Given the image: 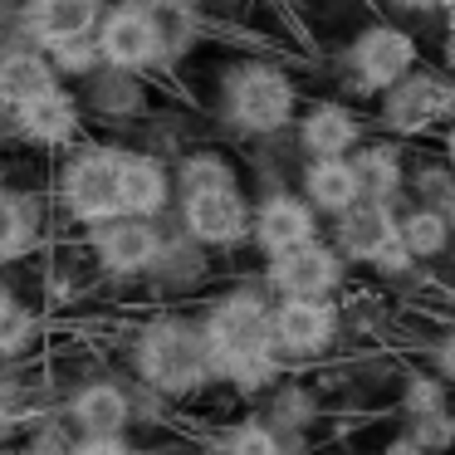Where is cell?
Here are the masks:
<instances>
[{"mask_svg": "<svg viewBox=\"0 0 455 455\" xmlns=\"http://www.w3.org/2000/svg\"><path fill=\"white\" fill-rule=\"evenodd\" d=\"M441 162H445V167L455 172V118H451V123H445V128H441Z\"/></svg>", "mask_w": 455, "mask_h": 455, "instance_id": "obj_35", "label": "cell"}, {"mask_svg": "<svg viewBox=\"0 0 455 455\" xmlns=\"http://www.w3.org/2000/svg\"><path fill=\"white\" fill-rule=\"evenodd\" d=\"M99 60H108L113 69H123V74H138V69H148L152 60H162L157 30H152V15H148L142 0H128V5H118V11L103 15Z\"/></svg>", "mask_w": 455, "mask_h": 455, "instance_id": "obj_11", "label": "cell"}, {"mask_svg": "<svg viewBox=\"0 0 455 455\" xmlns=\"http://www.w3.org/2000/svg\"><path fill=\"white\" fill-rule=\"evenodd\" d=\"M441 15H455V0H441Z\"/></svg>", "mask_w": 455, "mask_h": 455, "instance_id": "obj_38", "label": "cell"}, {"mask_svg": "<svg viewBox=\"0 0 455 455\" xmlns=\"http://www.w3.org/2000/svg\"><path fill=\"white\" fill-rule=\"evenodd\" d=\"M132 421L128 392L113 382H89L79 396H74V426L84 435H118L123 426Z\"/></svg>", "mask_w": 455, "mask_h": 455, "instance_id": "obj_21", "label": "cell"}, {"mask_svg": "<svg viewBox=\"0 0 455 455\" xmlns=\"http://www.w3.org/2000/svg\"><path fill=\"white\" fill-rule=\"evenodd\" d=\"M265 284L279 299H333L347 284V259L318 235L308 245L284 250V255H269Z\"/></svg>", "mask_w": 455, "mask_h": 455, "instance_id": "obj_10", "label": "cell"}, {"mask_svg": "<svg viewBox=\"0 0 455 455\" xmlns=\"http://www.w3.org/2000/svg\"><path fill=\"white\" fill-rule=\"evenodd\" d=\"M441 74L455 79V15H445V35H441Z\"/></svg>", "mask_w": 455, "mask_h": 455, "instance_id": "obj_33", "label": "cell"}, {"mask_svg": "<svg viewBox=\"0 0 455 455\" xmlns=\"http://www.w3.org/2000/svg\"><path fill=\"white\" fill-rule=\"evenodd\" d=\"M152 15V30H157V50L162 54H181L196 35V11L191 0H142Z\"/></svg>", "mask_w": 455, "mask_h": 455, "instance_id": "obj_24", "label": "cell"}, {"mask_svg": "<svg viewBox=\"0 0 455 455\" xmlns=\"http://www.w3.org/2000/svg\"><path fill=\"white\" fill-rule=\"evenodd\" d=\"M172 196V177L162 162L138 157V152H123V216H157Z\"/></svg>", "mask_w": 455, "mask_h": 455, "instance_id": "obj_20", "label": "cell"}, {"mask_svg": "<svg viewBox=\"0 0 455 455\" xmlns=\"http://www.w3.org/2000/svg\"><path fill=\"white\" fill-rule=\"evenodd\" d=\"M15 123H20L25 138L60 148V142H69L74 132H79V108H74V99L54 84V89H44V93H35V99L20 103V108H15Z\"/></svg>", "mask_w": 455, "mask_h": 455, "instance_id": "obj_17", "label": "cell"}, {"mask_svg": "<svg viewBox=\"0 0 455 455\" xmlns=\"http://www.w3.org/2000/svg\"><path fill=\"white\" fill-rule=\"evenodd\" d=\"M426 363H431V372L441 377L445 387H455V318L435 328L431 347H426Z\"/></svg>", "mask_w": 455, "mask_h": 455, "instance_id": "obj_30", "label": "cell"}, {"mask_svg": "<svg viewBox=\"0 0 455 455\" xmlns=\"http://www.w3.org/2000/svg\"><path fill=\"white\" fill-rule=\"evenodd\" d=\"M421 64V44L406 25L396 20H367L347 35V50H343V79L357 99H377L387 93L396 79Z\"/></svg>", "mask_w": 455, "mask_h": 455, "instance_id": "obj_3", "label": "cell"}, {"mask_svg": "<svg viewBox=\"0 0 455 455\" xmlns=\"http://www.w3.org/2000/svg\"><path fill=\"white\" fill-rule=\"evenodd\" d=\"M318 416V402L308 387H284V392L275 396V416H269V426L275 431H304V426H314Z\"/></svg>", "mask_w": 455, "mask_h": 455, "instance_id": "obj_29", "label": "cell"}, {"mask_svg": "<svg viewBox=\"0 0 455 455\" xmlns=\"http://www.w3.org/2000/svg\"><path fill=\"white\" fill-rule=\"evenodd\" d=\"M377 455H426V451H416V445L406 441V435H392L387 445H377Z\"/></svg>", "mask_w": 455, "mask_h": 455, "instance_id": "obj_36", "label": "cell"}, {"mask_svg": "<svg viewBox=\"0 0 455 455\" xmlns=\"http://www.w3.org/2000/svg\"><path fill=\"white\" fill-rule=\"evenodd\" d=\"M5 416H11V411H5V396H0V426H5Z\"/></svg>", "mask_w": 455, "mask_h": 455, "instance_id": "obj_39", "label": "cell"}, {"mask_svg": "<svg viewBox=\"0 0 455 455\" xmlns=\"http://www.w3.org/2000/svg\"><path fill=\"white\" fill-rule=\"evenodd\" d=\"M103 15V0H30V25L44 44L84 40Z\"/></svg>", "mask_w": 455, "mask_h": 455, "instance_id": "obj_19", "label": "cell"}, {"mask_svg": "<svg viewBox=\"0 0 455 455\" xmlns=\"http://www.w3.org/2000/svg\"><path fill=\"white\" fill-rule=\"evenodd\" d=\"M269 333L279 363H314L343 338V308L333 299H279L269 308Z\"/></svg>", "mask_w": 455, "mask_h": 455, "instance_id": "obj_7", "label": "cell"}, {"mask_svg": "<svg viewBox=\"0 0 455 455\" xmlns=\"http://www.w3.org/2000/svg\"><path fill=\"white\" fill-rule=\"evenodd\" d=\"M396 406H402V416L445 411V406H455V387H445L431 367H426V372H406L402 377V392H396Z\"/></svg>", "mask_w": 455, "mask_h": 455, "instance_id": "obj_26", "label": "cell"}, {"mask_svg": "<svg viewBox=\"0 0 455 455\" xmlns=\"http://www.w3.org/2000/svg\"><path fill=\"white\" fill-rule=\"evenodd\" d=\"M54 50V64H60V69H89L93 60H99V44L89 40V35H84V40H64V44H50Z\"/></svg>", "mask_w": 455, "mask_h": 455, "instance_id": "obj_31", "label": "cell"}, {"mask_svg": "<svg viewBox=\"0 0 455 455\" xmlns=\"http://www.w3.org/2000/svg\"><path fill=\"white\" fill-rule=\"evenodd\" d=\"M201 338H206L211 353V377H226L245 392L269 387L284 372V363L275 353V333H269V304L250 289L216 299L206 323H201Z\"/></svg>", "mask_w": 455, "mask_h": 455, "instance_id": "obj_1", "label": "cell"}, {"mask_svg": "<svg viewBox=\"0 0 455 455\" xmlns=\"http://www.w3.org/2000/svg\"><path fill=\"white\" fill-rule=\"evenodd\" d=\"M35 245V206L20 196H0V265L20 259Z\"/></svg>", "mask_w": 455, "mask_h": 455, "instance_id": "obj_25", "label": "cell"}, {"mask_svg": "<svg viewBox=\"0 0 455 455\" xmlns=\"http://www.w3.org/2000/svg\"><path fill=\"white\" fill-rule=\"evenodd\" d=\"M396 235H402V250L416 259V265H435V259H445L455 250V226L445 216H435V211L426 206H396Z\"/></svg>", "mask_w": 455, "mask_h": 455, "instance_id": "obj_18", "label": "cell"}, {"mask_svg": "<svg viewBox=\"0 0 455 455\" xmlns=\"http://www.w3.org/2000/svg\"><path fill=\"white\" fill-rule=\"evenodd\" d=\"M406 201L435 211V216H445L455 226V172L441 157L411 162V172H406Z\"/></svg>", "mask_w": 455, "mask_h": 455, "instance_id": "obj_22", "label": "cell"}, {"mask_svg": "<svg viewBox=\"0 0 455 455\" xmlns=\"http://www.w3.org/2000/svg\"><path fill=\"white\" fill-rule=\"evenodd\" d=\"M93 250H99L108 275H142V269H152L162 259V235L152 220L118 216V220L93 226Z\"/></svg>", "mask_w": 455, "mask_h": 455, "instance_id": "obj_14", "label": "cell"}, {"mask_svg": "<svg viewBox=\"0 0 455 455\" xmlns=\"http://www.w3.org/2000/svg\"><path fill=\"white\" fill-rule=\"evenodd\" d=\"M11 314H15V299H11V289L0 284V323H5V318H11Z\"/></svg>", "mask_w": 455, "mask_h": 455, "instance_id": "obj_37", "label": "cell"}, {"mask_svg": "<svg viewBox=\"0 0 455 455\" xmlns=\"http://www.w3.org/2000/svg\"><path fill=\"white\" fill-rule=\"evenodd\" d=\"M382 5L402 15H441V0H382Z\"/></svg>", "mask_w": 455, "mask_h": 455, "instance_id": "obj_34", "label": "cell"}, {"mask_svg": "<svg viewBox=\"0 0 455 455\" xmlns=\"http://www.w3.org/2000/svg\"><path fill=\"white\" fill-rule=\"evenodd\" d=\"M30 455H44V451H30Z\"/></svg>", "mask_w": 455, "mask_h": 455, "instance_id": "obj_40", "label": "cell"}, {"mask_svg": "<svg viewBox=\"0 0 455 455\" xmlns=\"http://www.w3.org/2000/svg\"><path fill=\"white\" fill-rule=\"evenodd\" d=\"M299 123V148L304 157H353L357 148L367 142V123L353 103H338V99H323L304 113Z\"/></svg>", "mask_w": 455, "mask_h": 455, "instance_id": "obj_13", "label": "cell"}, {"mask_svg": "<svg viewBox=\"0 0 455 455\" xmlns=\"http://www.w3.org/2000/svg\"><path fill=\"white\" fill-rule=\"evenodd\" d=\"M451 118H455V79H445L441 69H426V64H416L406 79L377 93V128L396 142L431 138Z\"/></svg>", "mask_w": 455, "mask_h": 455, "instance_id": "obj_5", "label": "cell"}, {"mask_svg": "<svg viewBox=\"0 0 455 455\" xmlns=\"http://www.w3.org/2000/svg\"><path fill=\"white\" fill-rule=\"evenodd\" d=\"M138 372L148 377V387H157L167 396H187L201 382H211V353L206 338H201V323L157 318L138 338Z\"/></svg>", "mask_w": 455, "mask_h": 455, "instance_id": "obj_4", "label": "cell"}, {"mask_svg": "<svg viewBox=\"0 0 455 455\" xmlns=\"http://www.w3.org/2000/svg\"><path fill=\"white\" fill-rule=\"evenodd\" d=\"M451 455H455V451H451Z\"/></svg>", "mask_w": 455, "mask_h": 455, "instance_id": "obj_41", "label": "cell"}, {"mask_svg": "<svg viewBox=\"0 0 455 455\" xmlns=\"http://www.w3.org/2000/svg\"><path fill=\"white\" fill-rule=\"evenodd\" d=\"M353 172L357 187H363V201H382V206H406V172H411V157L396 138H377L363 142L353 152Z\"/></svg>", "mask_w": 455, "mask_h": 455, "instance_id": "obj_15", "label": "cell"}, {"mask_svg": "<svg viewBox=\"0 0 455 455\" xmlns=\"http://www.w3.org/2000/svg\"><path fill=\"white\" fill-rule=\"evenodd\" d=\"M250 235L265 255H284L294 245L318 240V216L299 191H269L259 206H250Z\"/></svg>", "mask_w": 455, "mask_h": 455, "instance_id": "obj_12", "label": "cell"}, {"mask_svg": "<svg viewBox=\"0 0 455 455\" xmlns=\"http://www.w3.org/2000/svg\"><path fill=\"white\" fill-rule=\"evenodd\" d=\"M226 118L250 138H275L299 118V89L279 64L250 60L226 74Z\"/></svg>", "mask_w": 455, "mask_h": 455, "instance_id": "obj_2", "label": "cell"}, {"mask_svg": "<svg viewBox=\"0 0 455 455\" xmlns=\"http://www.w3.org/2000/svg\"><path fill=\"white\" fill-rule=\"evenodd\" d=\"M328 245L347 259V265H367L382 279H411L416 259L402 250V235H396V206H382V201H357L343 216H333V240Z\"/></svg>", "mask_w": 455, "mask_h": 455, "instance_id": "obj_6", "label": "cell"}, {"mask_svg": "<svg viewBox=\"0 0 455 455\" xmlns=\"http://www.w3.org/2000/svg\"><path fill=\"white\" fill-rule=\"evenodd\" d=\"M299 196L314 206V216L333 220L363 201V187H357V172L347 157H308L304 172H299Z\"/></svg>", "mask_w": 455, "mask_h": 455, "instance_id": "obj_16", "label": "cell"}, {"mask_svg": "<svg viewBox=\"0 0 455 455\" xmlns=\"http://www.w3.org/2000/svg\"><path fill=\"white\" fill-rule=\"evenodd\" d=\"M181 226L196 245H211V250L250 240V201L240 191V181L181 187Z\"/></svg>", "mask_w": 455, "mask_h": 455, "instance_id": "obj_8", "label": "cell"}, {"mask_svg": "<svg viewBox=\"0 0 455 455\" xmlns=\"http://www.w3.org/2000/svg\"><path fill=\"white\" fill-rule=\"evenodd\" d=\"M69 455H138V451L128 441H118V435H84Z\"/></svg>", "mask_w": 455, "mask_h": 455, "instance_id": "obj_32", "label": "cell"}, {"mask_svg": "<svg viewBox=\"0 0 455 455\" xmlns=\"http://www.w3.org/2000/svg\"><path fill=\"white\" fill-rule=\"evenodd\" d=\"M220 455H289V445H284V431H275L269 421H240L230 426Z\"/></svg>", "mask_w": 455, "mask_h": 455, "instance_id": "obj_28", "label": "cell"}, {"mask_svg": "<svg viewBox=\"0 0 455 455\" xmlns=\"http://www.w3.org/2000/svg\"><path fill=\"white\" fill-rule=\"evenodd\" d=\"M54 89V69L40 60V54H5L0 60V103L5 108H20L25 99Z\"/></svg>", "mask_w": 455, "mask_h": 455, "instance_id": "obj_23", "label": "cell"}, {"mask_svg": "<svg viewBox=\"0 0 455 455\" xmlns=\"http://www.w3.org/2000/svg\"><path fill=\"white\" fill-rule=\"evenodd\" d=\"M402 435L426 455H451L455 451V406L426 416H402Z\"/></svg>", "mask_w": 455, "mask_h": 455, "instance_id": "obj_27", "label": "cell"}, {"mask_svg": "<svg viewBox=\"0 0 455 455\" xmlns=\"http://www.w3.org/2000/svg\"><path fill=\"white\" fill-rule=\"evenodd\" d=\"M64 206L84 226H103V220L123 216V152L93 148L79 152L64 172Z\"/></svg>", "mask_w": 455, "mask_h": 455, "instance_id": "obj_9", "label": "cell"}]
</instances>
